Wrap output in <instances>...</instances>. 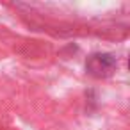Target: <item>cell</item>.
<instances>
[{"mask_svg":"<svg viewBox=\"0 0 130 130\" xmlns=\"http://www.w3.org/2000/svg\"><path fill=\"white\" fill-rule=\"evenodd\" d=\"M116 66V59L109 54H93L86 61V70L93 77H107Z\"/></svg>","mask_w":130,"mask_h":130,"instance_id":"cell-1","label":"cell"}]
</instances>
